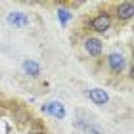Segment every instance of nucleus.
Here are the masks:
<instances>
[{
	"instance_id": "7",
	"label": "nucleus",
	"mask_w": 134,
	"mask_h": 134,
	"mask_svg": "<svg viewBox=\"0 0 134 134\" xmlns=\"http://www.w3.org/2000/svg\"><path fill=\"white\" fill-rule=\"evenodd\" d=\"M117 15H119V19H130L134 15V4L132 2H123L117 8Z\"/></svg>"
},
{
	"instance_id": "4",
	"label": "nucleus",
	"mask_w": 134,
	"mask_h": 134,
	"mask_svg": "<svg viewBox=\"0 0 134 134\" xmlns=\"http://www.w3.org/2000/svg\"><path fill=\"white\" fill-rule=\"evenodd\" d=\"M109 27H111V19H109L107 14H100L98 17L92 19V29L98 31V33H105Z\"/></svg>"
},
{
	"instance_id": "10",
	"label": "nucleus",
	"mask_w": 134,
	"mask_h": 134,
	"mask_svg": "<svg viewBox=\"0 0 134 134\" xmlns=\"http://www.w3.org/2000/svg\"><path fill=\"white\" fill-rule=\"evenodd\" d=\"M31 134H44V132H31Z\"/></svg>"
},
{
	"instance_id": "2",
	"label": "nucleus",
	"mask_w": 134,
	"mask_h": 134,
	"mask_svg": "<svg viewBox=\"0 0 134 134\" xmlns=\"http://www.w3.org/2000/svg\"><path fill=\"white\" fill-rule=\"evenodd\" d=\"M42 111L52 115L54 119H63L65 117V107H63L62 102H48V103L42 105Z\"/></svg>"
},
{
	"instance_id": "3",
	"label": "nucleus",
	"mask_w": 134,
	"mask_h": 134,
	"mask_svg": "<svg viewBox=\"0 0 134 134\" xmlns=\"http://www.w3.org/2000/svg\"><path fill=\"white\" fill-rule=\"evenodd\" d=\"M8 23L14 25L15 29H23L29 25V15L25 12H10L8 14Z\"/></svg>"
},
{
	"instance_id": "1",
	"label": "nucleus",
	"mask_w": 134,
	"mask_h": 134,
	"mask_svg": "<svg viewBox=\"0 0 134 134\" xmlns=\"http://www.w3.org/2000/svg\"><path fill=\"white\" fill-rule=\"evenodd\" d=\"M107 67H109L113 73H123L125 67H126L125 56H123V54H117V52L109 54V56H107Z\"/></svg>"
},
{
	"instance_id": "8",
	"label": "nucleus",
	"mask_w": 134,
	"mask_h": 134,
	"mask_svg": "<svg viewBox=\"0 0 134 134\" xmlns=\"http://www.w3.org/2000/svg\"><path fill=\"white\" fill-rule=\"evenodd\" d=\"M23 71H25L29 77H38L40 75V65L36 63L35 59H25V62H23Z\"/></svg>"
},
{
	"instance_id": "5",
	"label": "nucleus",
	"mask_w": 134,
	"mask_h": 134,
	"mask_svg": "<svg viewBox=\"0 0 134 134\" xmlns=\"http://www.w3.org/2000/svg\"><path fill=\"white\" fill-rule=\"evenodd\" d=\"M88 98L92 100L96 105H105V103L109 102V94H107L103 88H92V90L88 92Z\"/></svg>"
},
{
	"instance_id": "9",
	"label": "nucleus",
	"mask_w": 134,
	"mask_h": 134,
	"mask_svg": "<svg viewBox=\"0 0 134 134\" xmlns=\"http://www.w3.org/2000/svg\"><path fill=\"white\" fill-rule=\"evenodd\" d=\"M58 17H59V23H62V25H65V23L71 19V12L65 10V8H59V10H58Z\"/></svg>"
},
{
	"instance_id": "6",
	"label": "nucleus",
	"mask_w": 134,
	"mask_h": 134,
	"mask_svg": "<svg viewBox=\"0 0 134 134\" xmlns=\"http://www.w3.org/2000/svg\"><path fill=\"white\" fill-rule=\"evenodd\" d=\"M84 50H86L92 58L100 56V54H102V40H98V38H86V40H84Z\"/></svg>"
}]
</instances>
